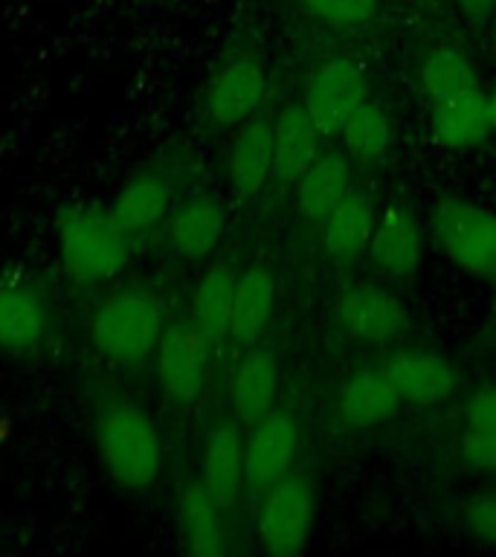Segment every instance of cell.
Here are the masks:
<instances>
[{
  "label": "cell",
  "instance_id": "20",
  "mask_svg": "<svg viewBox=\"0 0 496 557\" xmlns=\"http://www.w3.org/2000/svg\"><path fill=\"white\" fill-rule=\"evenodd\" d=\"M224 235V207L212 195H191L174 209L169 244L183 259H203Z\"/></svg>",
  "mask_w": 496,
  "mask_h": 557
},
{
  "label": "cell",
  "instance_id": "21",
  "mask_svg": "<svg viewBox=\"0 0 496 557\" xmlns=\"http://www.w3.org/2000/svg\"><path fill=\"white\" fill-rule=\"evenodd\" d=\"M377 207L363 189H351L334 212L322 221V244L331 259L355 261L363 250H369Z\"/></svg>",
  "mask_w": 496,
  "mask_h": 557
},
{
  "label": "cell",
  "instance_id": "26",
  "mask_svg": "<svg viewBox=\"0 0 496 557\" xmlns=\"http://www.w3.org/2000/svg\"><path fill=\"white\" fill-rule=\"evenodd\" d=\"M400 407V395L383 372H363L351 377L339 392V418L348 426H374L392 418Z\"/></svg>",
  "mask_w": 496,
  "mask_h": 557
},
{
  "label": "cell",
  "instance_id": "8",
  "mask_svg": "<svg viewBox=\"0 0 496 557\" xmlns=\"http://www.w3.org/2000/svg\"><path fill=\"white\" fill-rule=\"evenodd\" d=\"M268 96V73L250 55H233L209 76L203 104L218 125H244L252 120Z\"/></svg>",
  "mask_w": 496,
  "mask_h": 557
},
{
  "label": "cell",
  "instance_id": "9",
  "mask_svg": "<svg viewBox=\"0 0 496 557\" xmlns=\"http://www.w3.org/2000/svg\"><path fill=\"white\" fill-rule=\"evenodd\" d=\"M157 383L172 404L189 407L209 377V343L191 329H165L154 348Z\"/></svg>",
  "mask_w": 496,
  "mask_h": 557
},
{
  "label": "cell",
  "instance_id": "25",
  "mask_svg": "<svg viewBox=\"0 0 496 557\" xmlns=\"http://www.w3.org/2000/svg\"><path fill=\"white\" fill-rule=\"evenodd\" d=\"M491 113H487V94H470L442 99L433 108V134L447 148H473L487 137Z\"/></svg>",
  "mask_w": 496,
  "mask_h": 557
},
{
  "label": "cell",
  "instance_id": "2",
  "mask_svg": "<svg viewBox=\"0 0 496 557\" xmlns=\"http://www.w3.org/2000/svg\"><path fill=\"white\" fill-rule=\"evenodd\" d=\"M55 242L64 270L82 285L116 278L128 264V233L111 209L90 200H73L59 209Z\"/></svg>",
  "mask_w": 496,
  "mask_h": 557
},
{
  "label": "cell",
  "instance_id": "30",
  "mask_svg": "<svg viewBox=\"0 0 496 557\" xmlns=\"http://www.w3.org/2000/svg\"><path fill=\"white\" fill-rule=\"evenodd\" d=\"M461 459L479 470H496V430H468L461 435Z\"/></svg>",
  "mask_w": 496,
  "mask_h": 557
},
{
  "label": "cell",
  "instance_id": "32",
  "mask_svg": "<svg viewBox=\"0 0 496 557\" xmlns=\"http://www.w3.org/2000/svg\"><path fill=\"white\" fill-rule=\"evenodd\" d=\"M468 430H496V383L468 404Z\"/></svg>",
  "mask_w": 496,
  "mask_h": 557
},
{
  "label": "cell",
  "instance_id": "14",
  "mask_svg": "<svg viewBox=\"0 0 496 557\" xmlns=\"http://www.w3.org/2000/svg\"><path fill=\"white\" fill-rule=\"evenodd\" d=\"M278 395V360L268 346H250L235 363L230 381L233 412L244 424H256L259 418L273 412Z\"/></svg>",
  "mask_w": 496,
  "mask_h": 557
},
{
  "label": "cell",
  "instance_id": "23",
  "mask_svg": "<svg viewBox=\"0 0 496 557\" xmlns=\"http://www.w3.org/2000/svg\"><path fill=\"white\" fill-rule=\"evenodd\" d=\"M351 191V163L343 154H322L296 181V198L308 221L322 224Z\"/></svg>",
  "mask_w": 496,
  "mask_h": 557
},
{
  "label": "cell",
  "instance_id": "29",
  "mask_svg": "<svg viewBox=\"0 0 496 557\" xmlns=\"http://www.w3.org/2000/svg\"><path fill=\"white\" fill-rule=\"evenodd\" d=\"M299 3L322 21L346 26L369 24L377 12V0H299Z\"/></svg>",
  "mask_w": 496,
  "mask_h": 557
},
{
  "label": "cell",
  "instance_id": "3",
  "mask_svg": "<svg viewBox=\"0 0 496 557\" xmlns=\"http://www.w3.org/2000/svg\"><path fill=\"white\" fill-rule=\"evenodd\" d=\"M165 331L160 296L146 287H122L104 296L90 320L94 348L111 363H139L157 348Z\"/></svg>",
  "mask_w": 496,
  "mask_h": 557
},
{
  "label": "cell",
  "instance_id": "10",
  "mask_svg": "<svg viewBox=\"0 0 496 557\" xmlns=\"http://www.w3.org/2000/svg\"><path fill=\"white\" fill-rule=\"evenodd\" d=\"M400 400L416 404V407H435L450 398L459 377L447 360L430 351H395L381 369Z\"/></svg>",
  "mask_w": 496,
  "mask_h": 557
},
{
  "label": "cell",
  "instance_id": "6",
  "mask_svg": "<svg viewBox=\"0 0 496 557\" xmlns=\"http://www.w3.org/2000/svg\"><path fill=\"white\" fill-rule=\"evenodd\" d=\"M365 99H369V78L363 64L348 55H337L313 73L302 104L317 122L320 134H339L343 122Z\"/></svg>",
  "mask_w": 496,
  "mask_h": 557
},
{
  "label": "cell",
  "instance_id": "1",
  "mask_svg": "<svg viewBox=\"0 0 496 557\" xmlns=\"http://www.w3.org/2000/svg\"><path fill=\"white\" fill-rule=\"evenodd\" d=\"M94 442L108 476L125 491H148L163 473V438L146 409L128 398L96 409Z\"/></svg>",
  "mask_w": 496,
  "mask_h": 557
},
{
  "label": "cell",
  "instance_id": "16",
  "mask_svg": "<svg viewBox=\"0 0 496 557\" xmlns=\"http://www.w3.org/2000/svg\"><path fill=\"white\" fill-rule=\"evenodd\" d=\"M276 305V278L268 268H247L235 276L233 317H230V339L238 348L256 346L268 329L270 313Z\"/></svg>",
  "mask_w": 496,
  "mask_h": 557
},
{
  "label": "cell",
  "instance_id": "27",
  "mask_svg": "<svg viewBox=\"0 0 496 557\" xmlns=\"http://www.w3.org/2000/svg\"><path fill=\"white\" fill-rule=\"evenodd\" d=\"M339 137L346 143L348 154L357 157V160H365V163H374L381 160L392 146V125L389 116L383 111L381 104L365 99L360 108L351 111L343 128H339Z\"/></svg>",
  "mask_w": 496,
  "mask_h": 557
},
{
  "label": "cell",
  "instance_id": "5",
  "mask_svg": "<svg viewBox=\"0 0 496 557\" xmlns=\"http://www.w3.org/2000/svg\"><path fill=\"white\" fill-rule=\"evenodd\" d=\"M313 529V487L299 473H287L264 491L259 511V540L264 552L294 557L305 552Z\"/></svg>",
  "mask_w": 496,
  "mask_h": 557
},
{
  "label": "cell",
  "instance_id": "33",
  "mask_svg": "<svg viewBox=\"0 0 496 557\" xmlns=\"http://www.w3.org/2000/svg\"><path fill=\"white\" fill-rule=\"evenodd\" d=\"M487 113H491V128H496V90L487 94Z\"/></svg>",
  "mask_w": 496,
  "mask_h": 557
},
{
  "label": "cell",
  "instance_id": "31",
  "mask_svg": "<svg viewBox=\"0 0 496 557\" xmlns=\"http://www.w3.org/2000/svg\"><path fill=\"white\" fill-rule=\"evenodd\" d=\"M464 517H468L470 531L479 540H485L496 546V496H476L464 505Z\"/></svg>",
  "mask_w": 496,
  "mask_h": 557
},
{
  "label": "cell",
  "instance_id": "22",
  "mask_svg": "<svg viewBox=\"0 0 496 557\" xmlns=\"http://www.w3.org/2000/svg\"><path fill=\"white\" fill-rule=\"evenodd\" d=\"M169 207H172V186H169V181L160 177V174L142 172L122 183V189L116 191V198L111 200L108 209L116 218V224L128 235H134L160 224Z\"/></svg>",
  "mask_w": 496,
  "mask_h": 557
},
{
  "label": "cell",
  "instance_id": "15",
  "mask_svg": "<svg viewBox=\"0 0 496 557\" xmlns=\"http://www.w3.org/2000/svg\"><path fill=\"white\" fill-rule=\"evenodd\" d=\"M320 157V128L308 108L285 104L273 122V174L282 183H296Z\"/></svg>",
  "mask_w": 496,
  "mask_h": 557
},
{
  "label": "cell",
  "instance_id": "19",
  "mask_svg": "<svg viewBox=\"0 0 496 557\" xmlns=\"http://www.w3.org/2000/svg\"><path fill=\"white\" fill-rule=\"evenodd\" d=\"M273 174V122L252 116L230 148V183L241 200L256 198Z\"/></svg>",
  "mask_w": 496,
  "mask_h": 557
},
{
  "label": "cell",
  "instance_id": "28",
  "mask_svg": "<svg viewBox=\"0 0 496 557\" xmlns=\"http://www.w3.org/2000/svg\"><path fill=\"white\" fill-rule=\"evenodd\" d=\"M421 82H424L426 94L433 96V102H442V99H452V96L479 90L476 70H473V64L456 50L430 52L424 61V67H421Z\"/></svg>",
  "mask_w": 496,
  "mask_h": 557
},
{
  "label": "cell",
  "instance_id": "11",
  "mask_svg": "<svg viewBox=\"0 0 496 557\" xmlns=\"http://www.w3.org/2000/svg\"><path fill=\"white\" fill-rule=\"evenodd\" d=\"M50 331V308L26 282H0V351L29 355Z\"/></svg>",
  "mask_w": 496,
  "mask_h": 557
},
{
  "label": "cell",
  "instance_id": "7",
  "mask_svg": "<svg viewBox=\"0 0 496 557\" xmlns=\"http://www.w3.org/2000/svg\"><path fill=\"white\" fill-rule=\"evenodd\" d=\"M299 453V424L285 409H273L252 424L244 438V482L252 491H268L294 470Z\"/></svg>",
  "mask_w": 496,
  "mask_h": 557
},
{
  "label": "cell",
  "instance_id": "34",
  "mask_svg": "<svg viewBox=\"0 0 496 557\" xmlns=\"http://www.w3.org/2000/svg\"><path fill=\"white\" fill-rule=\"evenodd\" d=\"M459 3H464V7H485L491 0H459Z\"/></svg>",
  "mask_w": 496,
  "mask_h": 557
},
{
  "label": "cell",
  "instance_id": "13",
  "mask_svg": "<svg viewBox=\"0 0 496 557\" xmlns=\"http://www.w3.org/2000/svg\"><path fill=\"white\" fill-rule=\"evenodd\" d=\"M372 268L389 282L412 276L421 264V226L404 207H386L377 215L372 242H369Z\"/></svg>",
  "mask_w": 496,
  "mask_h": 557
},
{
  "label": "cell",
  "instance_id": "24",
  "mask_svg": "<svg viewBox=\"0 0 496 557\" xmlns=\"http://www.w3.org/2000/svg\"><path fill=\"white\" fill-rule=\"evenodd\" d=\"M235 276L230 268L215 264L203 273L191 296V329L207 339L209 346H221L230 339V317H233Z\"/></svg>",
  "mask_w": 496,
  "mask_h": 557
},
{
  "label": "cell",
  "instance_id": "17",
  "mask_svg": "<svg viewBox=\"0 0 496 557\" xmlns=\"http://www.w3.org/2000/svg\"><path fill=\"white\" fill-rule=\"evenodd\" d=\"M200 482L224 508L235 505L241 487L247 485L244 482V438L238 426L230 421L209 430L203 456H200Z\"/></svg>",
  "mask_w": 496,
  "mask_h": 557
},
{
  "label": "cell",
  "instance_id": "4",
  "mask_svg": "<svg viewBox=\"0 0 496 557\" xmlns=\"http://www.w3.org/2000/svg\"><path fill=\"white\" fill-rule=\"evenodd\" d=\"M433 233L442 250L464 273L496 282V215L473 200H442L433 212Z\"/></svg>",
  "mask_w": 496,
  "mask_h": 557
},
{
  "label": "cell",
  "instance_id": "12",
  "mask_svg": "<svg viewBox=\"0 0 496 557\" xmlns=\"http://www.w3.org/2000/svg\"><path fill=\"white\" fill-rule=\"evenodd\" d=\"M339 322L360 343H389L407 331L409 311L383 287H355L339 299Z\"/></svg>",
  "mask_w": 496,
  "mask_h": 557
},
{
  "label": "cell",
  "instance_id": "18",
  "mask_svg": "<svg viewBox=\"0 0 496 557\" xmlns=\"http://www.w3.org/2000/svg\"><path fill=\"white\" fill-rule=\"evenodd\" d=\"M224 505L209 494L203 482H191L181 494L177 505V525L181 537L191 555L198 557H221L230 548L224 525Z\"/></svg>",
  "mask_w": 496,
  "mask_h": 557
}]
</instances>
